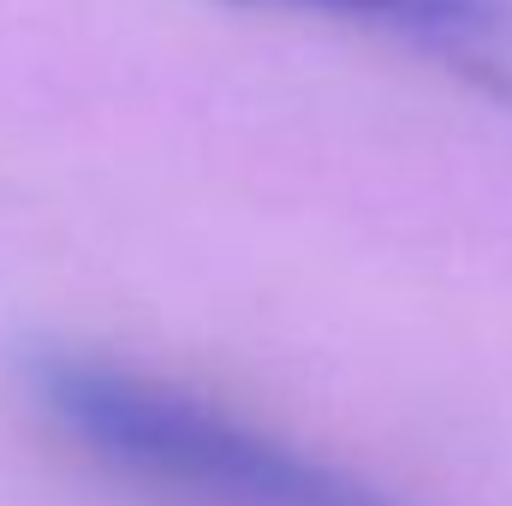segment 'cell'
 <instances>
[{"mask_svg":"<svg viewBox=\"0 0 512 506\" xmlns=\"http://www.w3.org/2000/svg\"><path fill=\"white\" fill-rule=\"evenodd\" d=\"M251 6L358 24L382 42L417 48L512 96V0H251Z\"/></svg>","mask_w":512,"mask_h":506,"instance_id":"cell-2","label":"cell"},{"mask_svg":"<svg viewBox=\"0 0 512 506\" xmlns=\"http://www.w3.org/2000/svg\"><path fill=\"white\" fill-rule=\"evenodd\" d=\"M30 393L42 423L143 506H405L173 381L120 364L48 358Z\"/></svg>","mask_w":512,"mask_h":506,"instance_id":"cell-1","label":"cell"}]
</instances>
